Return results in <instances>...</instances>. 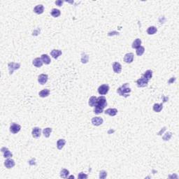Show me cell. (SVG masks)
<instances>
[{
  "label": "cell",
  "instance_id": "obj_13",
  "mask_svg": "<svg viewBox=\"0 0 179 179\" xmlns=\"http://www.w3.org/2000/svg\"><path fill=\"white\" fill-rule=\"evenodd\" d=\"M44 7L41 4L37 5L34 8V12L37 13V14H41V13H44Z\"/></svg>",
  "mask_w": 179,
  "mask_h": 179
},
{
  "label": "cell",
  "instance_id": "obj_28",
  "mask_svg": "<svg viewBox=\"0 0 179 179\" xmlns=\"http://www.w3.org/2000/svg\"><path fill=\"white\" fill-rule=\"evenodd\" d=\"M69 174V170L65 169H62L61 171H60V176H61L62 178H63V179H66V178H67V176H68Z\"/></svg>",
  "mask_w": 179,
  "mask_h": 179
},
{
  "label": "cell",
  "instance_id": "obj_23",
  "mask_svg": "<svg viewBox=\"0 0 179 179\" xmlns=\"http://www.w3.org/2000/svg\"><path fill=\"white\" fill-rule=\"evenodd\" d=\"M141 40L140 39H136L134 40L133 44H132V48H138V47L141 46Z\"/></svg>",
  "mask_w": 179,
  "mask_h": 179
},
{
  "label": "cell",
  "instance_id": "obj_18",
  "mask_svg": "<svg viewBox=\"0 0 179 179\" xmlns=\"http://www.w3.org/2000/svg\"><path fill=\"white\" fill-rule=\"evenodd\" d=\"M41 58L45 65H49V64L50 63V62H51V60H50V57H49L48 55H46V54L42 55Z\"/></svg>",
  "mask_w": 179,
  "mask_h": 179
},
{
  "label": "cell",
  "instance_id": "obj_20",
  "mask_svg": "<svg viewBox=\"0 0 179 179\" xmlns=\"http://www.w3.org/2000/svg\"><path fill=\"white\" fill-rule=\"evenodd\" d=\"M39 94L41 97H46L50 94V90L48 89L43 90H41V92H39Z\"/></svg>",
  "mask_w": 179,
  "mask_h": 179
},
{
  "label": "cell",
  "instance_id": "obj_33",
  "mask_svg": "<svg viewBox=\"0 0 179 179\" xmlns=\"http://www.w3.org/2000/svg\"><path fill=\"white\" fill-rule=\"evenodd\" d=\"M107 176V173L105 171H101L99 174V178L101 179H104Z\"/></svg>",
  "mask_w": 179,
  "mask_h": 179
},
{
  "label": "cell",
  "instance_id": "obj_1",
  "mask_svg": "<svg viewBox=\"0 0 179 179\" xmlns=\"http://www.w3.org/2000/svg\"><path fill=\"white\" fill-rule=\"evenodd\" d=\"M131 88H129V84L128 83H125L123 84L121 87H120L117 90L118 93L122 97H127L129 96V93L131 92Z\"/></svg>",
  "mask_w": 179,
  "mask_h": 179
},
{
  "label": "cell",
  "instance_id": "obj_31",
  "mask_svg": "<svg viewBox=\"0 0 179 179\" xmlns=\"http://www.w3.org/2000/svg\"><path fill=\"white\" fill-rule=\"evenodd\" d=\"M88 59H89V57H88V55H86L85 53H83V54H82V58H81L82 63H84V64L87 63V62H88Z\"/></svg>",
  "mask_w": 179,
  "mask_h": 179
},
{
  "label": "cell",
  "instance_id": "obj_34",
  "mask_svg": "<svg viewBox=\"0 0 179 179\" xmlns=\"http://www.w3.org/2000/svg\"><path fill=\"white\" fill-rule=\"evenodd\" d=\"M88 175H86L84 173H83V172H81V173H79L78 174V178L79 179H88Z\"/></svg>",
  "mask_w": 179,
  "mask_h": 179
},
{
  "label": "cell",
  "instance_id": "obj_16",
  "mask_svg": "<svg viewBox=\"0 0 179 179\" xmlns=\"http://www.w3.org/2000/svg\"><path fill=\"white\" fill-rule=\"evenodd\" d=\"M1 151L4 153V157L5 158H10L13 156V154L9 151L7 148H2Z\"/></svg>",
  "mask_w": 179,
  "mask_h": 179
},
{
  "label": "cell",
  "instance_id": "obj_17",
  "mask_svg": "<svg viewBox=\"0 0 179 179\" xmlns=\"http://www.w3.org/2000/svg\"><path fill=\"white\" fill-rule=\"evenodd\" d=\"M105 114L109 115L111 116H115L118 113V110L116 109H108L105 111Z\"/></svg>",
  "mask_w": 179,
  "mask_h": 179
},
{
  "label": "cell",
  "instance_id": "obj_9",
  "mask_svg": "<svg viewBox=\"0 0 179 179\" xmlns=\"http://www.w3.org/2000/svg\"><path fill=\"white\" fill-rule=\"evenodd\" d=\"M104 122L103 119L100 117H94L92 119V123L94 126H99Z\"/></svg>",
  "mask_w": 179,
  "mask_h": 179
},
{
  "label": "cell",
  "instance_id": "obj_24",
  "mask_svg": "<svg viewBox=\"0 0 179 179\" xmlns=\"http://www.w3.org/2000/svg\"><path fill=\"white\" fill-rule=\"evenodd\" d=\"M51 132H52V129L50 128V127L45 128L44 130H43V134L44 135L45 137H46V138H48L50 134H51Z\"/></svg>",
  "mask_w": 179,
  "mask_h": 179
},
{
  "label": "cell",
  "instance_id": "obj_30",
  "mask_svg": "<svg viewBox=\"0 0 179 179\" xmlns=\"http://www.w3.org/2000/svg\"><path fill=\"white\" fill-rule=\"evenodd\" d=\"M94 107V112L96 114H99L102 113L104 111V108H102L101 106H98V105H95Z\"/></svg>",
  "mask_w": 179,
  "mask_h": 179
},
{
  "label": "cell",
  "instance_id": "obj_32",
  "mask_svg": "<svg viewBox=\"0 0 179 179\" xmlns=\"http://www.w3.org/2000/svg\"><path fill=\"white\" fill-rule=\"evenodd\" d=\"M171 136H172V134H171V132H167V134L163 136V139H164V141H168V140L170 139Z\"/></svg>",
  "mask_w": 179,
  "mask_h": 179
},
{
  "label": "cell",
  "instance_id": "obj_2",
  "mask_svg": "<svg viewBox=\"0 0 179 179\" xmlns=\"http://www.w3.org/2000/svg\"><path fill=\"white\" fill-rule=\"evenodd\" d=\"M96 105L101 106L102 108H105L107 106V102H106V99L105 97L104 96H101V97H99L97 99V104Z\"/></svg>",
  "mask_w": 179,
  "mask_h": 179
},
{
  "label": "cell",
  "instance_id": "obj_7",
  "mask_svg": "<svg viewBox=\"0 0 179 179\" xmlns=\"http://www.w3.org/2000/svg\"><path fill=\"white\" fill-rule=\"evenodd\" d=\"M48 75L43 73V74H41V75L39 76V77H38V82H39V84H41V85H44L45 83L47 82V81H48Z\"/></svg>",
  "mask_w": 179,
  "mask_h": 179
},
{
  "label": "cell",
  "instance_id": "obj_6",
  "mask_svg": "<svg viewBox=\"0 0 179 179\" xmlns=\"http://www.w3.org/2000/svg\"><path fill=\"white\" fill-rule=\"evenodd\" d=\"M21 130V126L18 124L16 123H13L12 125L10 127V131L13 134H17Z\"/></svg>",
  "mask_w": 179,
  "mask_h": 179
},
{
  "label": "cell",
  "instance_id": "obj_22",
  "mask_svg": "<svg viewBox=\"0 0 179 179\" xmlns=\"http://www.w3.org/2000/svg\"><path fill=\"white\" fill-rule=\"evenodd\" d=\"M163 108V104H155L154 106H153V110L155 112H160Z\"/></svg>",
  "mask_w": 179,
  "mask_h": 179
},
{
  "label": "cell",
  "instance_id": "obj_12",
  "mask_svg": "<svg viewBox=\"0 0 179 179\" xmlns=\"http://www.w3.org/2000/svg\"><path fill=\"white\" fill-rule=\"evenodd\" d=\"M113 69L115 73H120L122 71V66L119 62H114L113 64Z\"/></svg>",
  "mask_w": 179,
  "mask_h": 179
},
{
  "label": "cell",
  "instance_id": "obj_21",
  "mask_svg": "<svg viewBox=\"0 0 179 179\" xmlns=\"http://www.w3.org/2000/svg\"><path fill=\"white\" fill-rule=\"evenodd\" d=\"M142 76H143L145 78H146L147 80L149 81L153 76V71L151 70H147L143 74Z\"/></svg>",
  "mask_w": 179,
  "mask_h": 179
},
{
  "label": "cell",
  "instance_id": "obj_25",
  "mask_svg": "<svg viewBox=\"0 0 179 179\" xmlns=\"http://www.w3.org/2000/svg\"><path fill=\"white\" fill-rule=\"evenodd\" d=\"M97 98L96 97H94V96H92V97H91L89 99V105L90 106H94L96 105V104H97Z\"/></svg>",
  "mask_w": 179,
  "mask_h": 179
},
{
  "label": "cell",
  "instance_id": "obj_27",
  "mask_svg": "<svg viewBox=\"0 0 179 179\" xmlns=\"http://www.w3.org/2000/svg\"><path fill=\"white\" fill-rule=\"evenodd\" d=\"M61 14L60 11L59 9H56V8H53V10L51 11V15L53 16L54 18H57L58 16H60Z\"/></svg>",
  "mask_w": 179,
  "mask_h": 179
},
{
  "label": "cell",
  "instance_id": "obj_26",
  "mask_svg": "<svg viewBox=\"0 0 179 179\" xmlns=\"http://www.w3.org/2000/svg\"><path fill=\"white\" fill-rule=\"evenodd\" d=\"M157 28H156L155 27H154V26H151V27H150L148 28V29H147V33H148V34L151 35V34H155V33L157 32Z\"/></svg>",
  "mask_w": 179,
  "mask_h": 179
},
{
  "label": "cell",
  "instance_id": "obj_15",
  "mask_svg": "<svg viewBox=\"0 0 179 179\" xmlns=\"http://www.w3.org/2000/svg\"><path fill=\"white\" fill-rule=\"evenodd\" d=\"M50 55H51V56H52L54 59H57V58L62 55V50L54 49V50H53L50 52Z\"/></svg>",
  "mask_w": 179,
  "mask_h": 179
},
{
  "label": "cell",
  "instance_id": "obj_14",
  "mask_svg": "<svg viewBox=\"0 0 179 179\" xmlns=\"http://www.w3.org/2000/svg\"><path fill=\"white\" fill-rule=\"evenodd\" d=\"M33 65L35 66L37 68H39V67H41L42 65H43V61L41 60V58H39V57H37V58H35L34 60H33Z\"/></svg>",
  "mask_w": 179,
  "mask_h": 179
},
{
  "label": "cell",
  "instance_id": "obj_35",
  "mask_svg": "<svg viewBox=\"0 0 179 179\" xmlns=\"http://www.w3.org/2000/svg\"><path fill=\"white\" fill-rule=\"evenodd\" d=\"M63 1H61V0H57V1H55V4L57 5V6H62V4H63Z\"/></svg>",
  "mask_w": 179,
  "mask_h": 179
},
{
  "label": "cell",
  "instance_id": "obj_19",
  "mask_svg": "<svg viewBox=\"0 0 179 179\" xmlns=\"http://www.w3.org/2000/svg\"><path fill=\"white\" fill-rule=\"evenodd\" d=\"M65 143H66V141L65 139H63V138L59 139L57 142V148L59 149V150H62V148H63L64 146L65 145Z\"/></svg>",
  "mask_w": 179,
  "mask_h": 179
},
{
  "label": "cell",
  "instance_id": "obj_10",
  "mask_svg": "<svg viewBox=\"0 0 179 179\" xmlns=\"http://www.w3.org/2000/svg\"><path fill=\"white\" fill-rule=\"evenodd\" d=\"M134 60V54L132 53H127L124 57V61L126 63H132Z\"/></svg>",
  "mask_w": 179,
  "mask_h": 179
},
{
  "label": "cell",
  "instance_id": "obj_8",
  "mask_svg": "<svg viewBox=\"0 0 179 179\" xmlns=\"http://www.w3.org/2000/svg\"><path fill=\"white\" fill-rule=\"evenodd\" d=\"M41 128L39 127H34L32 130V136L34 138H39L41 136Z\"/></svg>",
  "mask_w": 179,
  "mask_h": 179
},
{
  "label": "cell",
  "instance_id": "obj_4",
  "mask_svg": "<svg viewBox=\"0 0 179 179\" xmlns=\"http://www.w3.org/2000/svg\"><path fill=\"white\" fill-rule=\"evenodd\" d=\"M136 83H137V86L139 88H143V87H146L148 86V80H147L146 78L141 76L139 79H138L136 81Z\"/></svg>",
  "mask_w": 179,
  "mask_h": 179
},
{
  "label": "cell",
  "instance_id": "obj_3",
  "mask_svg": "<svg viewBox=\"0 0 179 179\" xmlns=\"http://www.w3.org/2000/svg\"><path fill=\"white\" fill-rule=\"evenodd\" d=\"M8 69H9V73H10V74H12L15 70L18 69L21 67V64L14 63V62H10V63H8Z\"/></svg>",
  "mask_w": 179,
  "mask_h": 179
},
{
  "label": "cell",
  "instance_id": "obj_11",
  "mask_svg": "<svg viewBox=\"0 0 179 179\" xmlns=\"http://www.w3.org/2000/svg\"><path fill=\"white\" fill-rule=\"evenodd\" d=\"M4 165L7 169H11L15 166V161L12 159H7L4 162Z\"/></svg>",
  "mask_w": 179,
  "mask_h": 179
},
{
  "label": "cell",
  "instance_id": "obj_5",
  "mask_svg": "<svg viewBox=\"0 0 179 179\" xmlns=\"http://www.w3.org/2000/svg\"><path fill=\"white\" fill-rule=\"evenodd\" d=\"M109 90V86L106 85V84H104V85H102V86L99 87L98 92L102 95H104V94H106L108 93Z\"/></svg>",
  "mask_w": 179,
  "mask_h": 179
},
{
  "label": "cell",
  "instance_id": "obj_29",
  "mask_svg": "<svg viewBox=\"0 0 179 179\" xmlns=\"http://www.w3.org/2000/svg\"><path fill=\"white\" fill-rule=\"evenodd\" d=\"M144 52H145V48H144V47H143V46L138 47V48H136V55H138V56H141L144 53Z\"/></svg>",
  "mask_w": 179,
  "mask_h": 179
}]
</instances>
